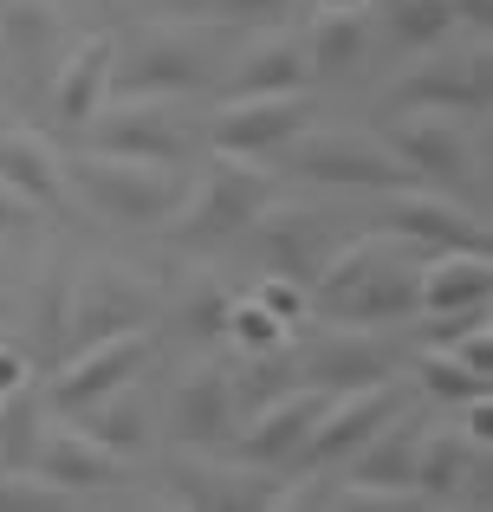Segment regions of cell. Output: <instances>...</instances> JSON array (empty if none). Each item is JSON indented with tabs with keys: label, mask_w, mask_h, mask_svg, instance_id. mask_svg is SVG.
<instances>
[{
	"label": "cell",
	"mask_w": 493,
	"mask_h": 512,
	"mask_svg": "<svg viewBox=\"0 0 493 512\" xmlns=\"http://www.w3.org/2000/svg\"><path fill=\"white\" fill-rule=\"evenodd\" d=\"M383 33L396 52H442L455 39V7L448 0H383Z\"/></svg>",
	"instance_id": "26"
},
{
	"label": "cell",
	"mask_w": 493,
	"mask_h": 512,
	"mask_svg": "<svg viewBox=\"0 0 493 512\" xmlns=\"http://www.w3.org/2000/svg\"><path fill=\"white\" fill-rule=\"evenodd\" d=\"M422 506H481L487 500V441H474L468 428H422L416 474H409Z\"/></svg>",
	"instance_id": "13"
},
{
	"label": "cell",
	"mask_w": 493,
	"mask_h": 512,
	"mask_svg": "<svg viewBox=\"0 0 493 512\" xmlns=\"http://www.w3.org/2000/svg\"><path fill=\"white\" fill-rule=\"evenodd\" d=\"M156 357V331L150 325H130V331H111V338H91L78 350H65L52 363V383H46V402L52 409H85L98 396H117L124 383H137L143 363Z\"/></svg>",
	"instance_id": "6"
},
{
	"label": "cell",
	"mask_w": 493,
	"mask_h": 512,
	"mask_svg": "<svg viewBox=\"0 0 493 512\" xmlns=\"http://www.w3.org/2000/svg\"><path fill=\"white\" fill-rule=\"evenodd\" d=\"M111 52H117L111 33H91L52 65V117H59L65 130H78L104 98H111Z\"/></svg>",
	"instance_id": "20"
},
{
	"label": "cell",
	"mask_w": 493,
	"mask_h": 512,
	"mask_svg": "<svg viewBox=\"0 0 493 512\" xmlns=\"http://www.w3.org/2000/svg\"><path fill=\"white\" fill-rule=\"evenodd\" d=\"M72 415H78V428H85L91 441H104L111 454H137L143 448V409H137V402H124V389H117V396L85 402V409H72Z\"/></svg>",
	"instance_id": "28"
},
{
	"label": "cell",
	"mask_w": 493,
	"mask_h": 512,
	"mask_svg": "<svg viewBox=\"0 0 493 512\" xmlns=\"http://www.w3.org/2000/svg\"><path fill=\"white\" fill-rule=\"evenodd\" d=\"M266 201H279V175L266 163H247V156H221L208 163V175L182 195V221H176V240L182 247H221V240L247 234L260 221Z\"/></svg>",
	"instance_id": "3"
},
{
	"label": "cell",
	"mask_w": 493,
	"mask_h": 512,
	"mask_svg": "<svg viewBox=\"0 0 493 512\" xmlns=\"http://www.w3.org/2000/svg\"><path fill=\"white\" fill-rule=\"evenodd\" d=\"M39 376V357L26 350L20 338H0V396H13V389H26Z\"/></svg>",
	"instance_id": "35"
},
{
	"label": "cell",
	"mask_w": 493,
	"mask_h": 512,
	"mask_svg": "<svg viewBox=\"0 0 493 512\" xmlns=\"http://www.w3.org/2000/svg\"><path fill=\"white\" fill-rule=\"evenodd\" d=\"M26 467H33L39 480H52V487H65L78 500V493H104L124 480V454H111L104 441H91L85 428H39L33 454H26Z\"/></svg>",
	"instance_id": "16"
},
{
	"label": "cell",
	"mask_w": 493,
	"mask_h": 512,
	"mask_svg": "<svg viewBox=\"0 0 493 512\" xmlns=\"http://www.w3.org/2000/svg\"><path fill=\"white\" fill-rule=\"evenodd\" d=\"M247 299L266 305L279 325H305V318H312V286H305V279H286V273H266Z\"/></svg>",
	"instance_id": "33"
},
{
	"label": "cell",
	"mask_w": 493,
	"mask_h": 512,
	"mask_svg": "<svg viewBox=\"0 0 493 512\" xmlns=\"http://www.w3.org/2000/svg\"><path fill=\"white\" fill-rule=\"evenodd\" d=\"M377 234L403 240L416 253H448V247H487V221L474 201L442 195V188H383V208H377Z\"/></svg>",
	"instance_id": "8"
},
{
	"label": "cell",
	"mask_w": 493,
	"mask_h": 512,
	"mask_svg": "<svg viewBox=\"0 0 493 512\" xmlns=\"http://www.w3.org/2000/svg\"><path fill=\"white\" fill-rule=\"evenodd\" d=\"M0 46L33 78H52L59 46H65V20L52 13V0H7V7H0Z\"/></svg>",
	"instance_id": "25"
},
{
	"label": "cell",
	"mask_w": 493,
	"mask_h": 512,
	"mask_svg": "<svg viewBox=\"0 0 493 512\" xmlns=\"http://www.w3.org/2000/svg\"><path fill=\"white\" fill-rule=\"evenodd\" d=\"M416 370H422V389H429L435 402H455V409H461V402L487 396V376H474L468 363H461L455 350H442V344H429V350H422V357H416Z\"/></svg>",
	"instance_id": "30"
},
{
	"label": "cell",
	"mask_w": 493,
	"mask_h": 512,
	"mask_svg": "<svg viewBox=\"0 0 493 512\" xmlns=\"http://www.w3.org/2000/svg\"><path fill=\"white\" fill-rule=\"evenodd\" d=\"M312 7H318V13H364L370 0H312Z\"/></svg>",
	"instance_id": "38"
},
{
	"label": "cell",
	"mask_w": 493,
	"mask_h": 512,
	"mask_svg": "<svg viewBox=\"0 0 493 512\" xmlns=\"http://www.w3.org/2000/svg\"><path fill=\"white\" fill-rule=\"evenodd\" d=\"M156 318V292L137 286V279L111 273V266H98V273L78 279L72 292V318H65V350L91 344V338H111V331H130V325H150ZM59 350V357H65Z\"/></svg>",
	"instance_id": "15"
},
{
	"label": "cell",
	"mask_w": 493,
	"mask_h": 512,
	"mask_svg": "<svg viewBox=\"0 0 493 512\" xmlns=\"http://www.w3.org/2000/svg\"><path fill=\"white\" fill-rule=\"evenodd\" d=\"M448 7H455V26H474V33L493 20V0H448Z\"/></svg>",
	"instance_id": "37"
},
{
	"label": "cell",
	"mask_w": 493,
	"mask_h": 512,
	"mask_svg": "<svg viewBox=\"0 0 493 512\" xmlns=\"http://www.w3.org/2000/svg\"><path fill=\"white\" fill-rule=\"evenodd\" d=\"M390 111H442V117H487V46H461L442 65H416L390 91Z\"/></svg>",
	"instance_id": "14"
},
{
	"label": "cell",
	"mask_w": 493,
	"mask_h": 512,
	"mask_svg": "<svg viewBox=\"0 0 493 512\" xmlns=\"http://www.w3.org/2000/svg\"><path fill=\"white\" fill-rule=\"evenodd\" d=\"M169 428L182 448H228L234 435V376L228 370H195L169 396Z\"/></svg>",
	"instance_id": "21"
},
{
	"label": "cell",
	"mask_w": 493,
	"mask_h": 512,
	"mask_svg": "<svg viewBox=\"0 0 493 512\" xmlns=\"http://www.w3.org/2000/svg\"><path fill=\"white\" fill-rule=\"evenodd\" d=\"M364 52H370L364 13H318V20L305 26V59H312V72H351Z\"/></svg>",
	"instance_id": "27"
},
{
	"label": "cell",
	"mask_w": 493,
	"mask_h": 512,
	"mask_svg": "<svg viewBox=\"0 0 493 512\" xmlns=\"http://www.w3.org/2000/svg\"><path fill=\"white\" fill-rule=\"evenodd\" d=\"M221 338L241 350V357L260 363V357H279V350H286L292 325H279V318L266 312V305H253V299H234L228 305V331H221Z\"/></svg>",
	"instance_id": "29"
},
{
	"label": "cell",
	"mask_w": 493,
	"mask_h": 512,
	"mask_svg": "<svg viewBox=\"0 0 493 512\" xmlns=\"http://www.w3.org/2000/svg\"><path fill=\"white\" fill-rule=\"evenodd\" d=\"M78 130H85V150L130 156V163L176 169L189 156V130H182V117L163 98H104Z\"/></svg>",
	"instance_id": "9"
},
{
	"label": "cell",
	"mask_w": 493,
	"mask_h": 512,
	"mask_svg": "<svg viewBox=\"0 0 493 512\" xmlns=\"http://www.w3.org/2000/svg\"><path fill=\"white\" fill-rule=\"evenodd\" d=\"M65 318H72V273L52 266V273L39 279V299H33V331H39V350H46V357L65 350Z\"/></svg>",
	"instance_id": "31"
},
{
	"label": "cell",
	"mask_w": 493,
	"mask_h": 512,
	"mask_svg": "<svg viewBox=\"0 0 493 512\" xmlns=\"http://www.w3.org/2000/svg\"><path fill=\"white\" fill-rule=\"evenodd\" d=\"M253 227H260V260L273 266V273L305 279V286H312L318 266H325V253H331L318 214H312V208H279V201H266Z\"/></svg>",
	"instance_id": "22"
},
{
	"label": "cell",
	"mask_w": 493,
	"mask_h": 512,
	"mask_svg": "<svg viewBox=\"0 0 493 512\" xmlns=\"http://www.w3.org/2000/svg\"><path fill=\"white\" fill-rule=\"evenodd\" d=\"M39 221V208L26 195H13L7 182H0V234H13V227H33Z\"/></svg>",
	"instance_id": "36"
},
{
	"label": "cell",
	"mask_w": 493,
	"mask_h": 512,
	"mask_svg": "<svg viewBox=\"0 0 493 512\" xmlns=\"http://www.w3.org/2000/svg\"><path fill=\"white\" fill-rule=\"evenodd\" d=\"M422 428H429V422H422V415L403 402V409H396L390 422H383L377 435H370L364 448H357L351 461H344V467H351V480H364V487H396V493H416V487H409V474H416ZM416 506H422V500H416Z\"/></svg>",
	"instance_id": "24"
},
{
	"label": "cell",
	"mask_w": 493,
	"mask_h": 512,
	"mask_svg": "<svg viewBox=\"0 0 493 512\" xmlns=\"http://www.w3.org/2000/svg\"><path fill=\"white\" fill-rule=\"evenodd\" d=\"M286 175H305V182H325V188H364V195H383V188H409L416 175L396 163L383 143L370 137H318V130H299L286 150L273 156Z\"/></svg>",
	"instance_id": "7"
},
{
	"label": "cell",
	"mask_w": 493,
	"mask_h": 512,
	"mask_svg": "<svg viewBox=\"0 0 493 512\" xmlns=\"http://www.w3.org/2000/svg\"><path fill=\"white\" fill-rule=\"evenodd\" d=\"M312 59H305V39L299 33H279V26H266L260 39L234 59L228 85H221V98H273V91H312Z\"/></svg>",
	"instance_id": "19"
},
{
	"label": "cell",
	"mask_w": 493,
	"mask_h": 512,
	"mask_svg": "<svg viewBox=\"0 0 493 512\" xmlns=\"http://www.w3.org/2000/svg\"><path fill=\"white\" fill-rule=\"evenodd\" d=\"M215 78V39L208 33H176V26H150L124 52H111V98H189Z\"/></svg>",
	"instance_id": "4"
},
{
	"label": "cell",
	"mask_w": 493,
	"mask_h": 512,
	"mask_svg": "<svg viewBox=\"0 0 493 512\" xmlns=\"http://www.w3.org/2000/svg\"><path fill=\"white\" fill-rule=\"evenodd\" d=\"M228 305H234V292L215 286V279H202V286L182 299V325H189L195 338H221V331H228Z\"/></svg>",
	"instance_id": "34"
},
{
	"label": "cell",
	"mask_w": 493,
	"mask_h": 512,
	"mask_svg": "<svg viewBox=\"0 0 493 512\" xmlns=\"http://www.w3.org/2000/svg\"><path fill=\"white\" fill-rule=\"evenodd\" d=\"M383 150L396 156L422 188H442L481 208V156H474L468 130L442 111H396V124L383 130Z\"/></svg>",
	"instance_id": "5"
},
{
	"label": "cell",
	"mask_w": 493,
	"mask_h": 512,
	"mask_svg": "<svg viewBox=\"0 0 493 512\" xmlns=\"http://www.w3.org/2000/svg\"><path fill=\"white\" fill-rule=\"evenodd\" d=\"M0 182H7L13 195H26L39 214H59L65 201H72L65 163L52 156L46 137H33V130H0Z\"/></svg>",
	"instance_id": "23"
},
{
	"label": "cell",
	"mask_w": 493,
	"mask_h": 512,
	"mask_svg": "<svg viewBox=\"0 0 493 512\" xmlns=\"http://www.w3.org/2000/svg\"><path fill=\"white\" fill-rule=\"evenodd\" d=\"M487 299H493L487 247H448V253H429V266H416V312L422 318H455Z\"/></svg>",
	"instance_id": "17"
},
{
	"label": "cell",
	"mask_w": 493,
	"mask_h": 512,
	"mask_svg": "<svg viewBox=\"0 0 493 512\" xmlns=\"http://www.w3.org/2000/svg\"><path fill=\"white\" fill-rule=\"evenodd\" d=\"M403 383L396 376H383V383H364V389H344V396H331V409L312 422V435H305V448H299V461L292 467H305V474H325V467H344L357 448H364L370 435H377L383 422H390L396 409H403Z\"/></svg>",
	"instance_id": "12"
},
{
	"label": "cell",
	"mask_w": 493,
	"mask_h": 512,
	"mask_svg": "<svg viewBox=\"0 0 493 512\" xmlns=\"http://www.w3.org/2000/svg\"><path fill=\"white\" fill-rule=\"evenodd\" d=\"M292 376H299V383L331 389V396H344V389H364V383H383V376H396V350L351 325V331H338V338H325V344L305 350V357L292 363Z\"/></svg>",
	"instance_id": "18"
},
{
	"label": "cell",
	"mask_w": 493,
	"mask_h": 512,
	"mask_svg": "<svg viewBox=\"0 0 493 512\" xmlns=\"http://www.w3.org/2000/svg\"><path fill=\"white\" fill-rule=\"evenodd\" d=\"M189 7L195 20H215V26H279L292 13V0H176Z\"/></svg>",
	"instance_id": "32"
},
{
	"label": "cell",
	"mask_w": 493,
	"mask_h": 512,
	"mask_svg": "<svg viewBox=\"0 0 493 512\" xmlns=\"http://www.w3.org/2000/svg\"><path fill=\"white\" fill-rule=\"evenodd\" d=\"M312 305L338 325H403L416 318V260H403V240L390 234H364L351 247L325 253L312 279Z\"/></svg>",
	"instance_id": "1"
},
{
	"label": "cell",
	"mask_w": 493,
	"mask_h": 512,
	"mask_svg": "<svg viewBox=\"0 0 493 512\" xmlns=\"http://www.w3.org/2000/svg\"><path fill=\"white\" fill-rule=\"evenodd\" d=\"M65 188L111 227H156V221H169V214L182 208V195H189V182H182L176 169L130 163V156H104V150L72 156Z\"/></svg>",
	"instance_id": "2"
},
{
	"label": "cell",
	"mask_w": 493,
	"mask_h": 512,
	"mask_svg": "<svg viewBox=\"0 0 493 512\" xmlns=\"http://www.w3.org/2000/svg\"><path fill=\"white\" fill-rule=\"evenodd\" d=\"M299 130H312V91H273V98H221L208 117V143L221 156L273 163Z\"/></svg>",
	"instance_id": "10"
},
{
	"label": "cell",
	"mask_w": 493,
	"mask_h": 512,
	"mask_svg": "<svg viewBox=\"0 0 493 512\" xmlns=\"http://www.w3.org/2000/svg\"><path fill=\"white\" fill-rule=\"evenodd\" d=\"M325 409H331V389H318V383H292V389H279L273 402H260V409H253V422H234L228 454H234L241 467L279 474V467L299 461L305 435H312V422H318Z\"/></svg>",
	"instance_id": "11"
}]
</instances>
